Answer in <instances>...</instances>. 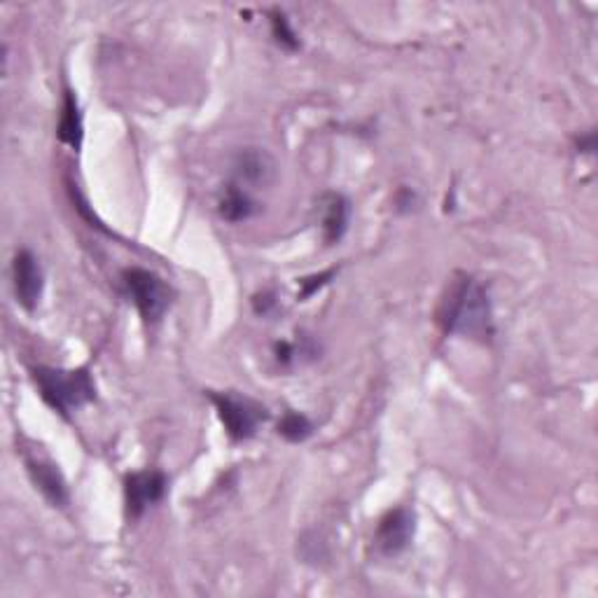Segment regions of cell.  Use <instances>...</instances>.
<instances>
[{
  "label": "cell",
  "instance_id": "6da1fadb",
  "mask_svg": "<svg viewBox=\"0 0 598 598\" xmlns=\"http://www.w3.org/2000/svg\"><path fill=\"white\" fill-rule=\"evenodd\" d=\"M437 320L447 334L491 342L494 309H491L488 290L472 276L458 273L440 302Z\"/></svg>",
  "mask_w": 598,
  "mask_h": 598
},
{
  "label": "cell",
  "instance_id": "7a4b0ae2",
  "mask_svg": "<svg viewBox=\"0 0 598 598\" xmlns=\"http://www.w3.org/2000/svg\"><path fill=\"white\" fill-rule=\"evenodd\" d=\"M34 383L59 417L71 419L73 411L97 400V386L89 370H56V367H34Z\"/></svg>",
  "mask_w": 598,
  "mask_h": 598
},
{
  "label": "cell",
  "instance_id": "3957f363",
  "mask_svg": "<svg viewBox=\"0 0 598 598\" xmlns=\"http://www.w3.org/2000/svg\"><path fill=\"white\" fill-rule=\"evenodd\" d=\"M122 283H125L129 300L145 323H160L168 306H171V288L166 285L162 276L150 269L131 267L122 273Z\"/></svg>",
  "mask_w": 598,
  "mask_h": 598
},
{
  "label": "cell",
  "instance_id": "277c9868",
  "mask_svg": "<svg viewBox=\"0 0 598 598\" xmlns=\"http://www.w3.org/2000/svg\"><path fill=\"white\" fill-rule=\"evenodd\" d=\"M211 403L216 405L218 419L222 421L227 435L234 442H245L251 440L259 423L267 421V409L263 405H257L251 397H241L234 393H211Z\"/></svg>",
  "mask_w": 598,
  "mask_h": 598
},
{
  "label": "cell",
  "instance_id": "5b68a950",
  "mask_svg": "<svg viewBox=\"0 0 598 598\" xmlns=\"http://www.w3.org/2000/svg\"><path fill=\"white\" fill-rule=\"evenodd\" d=\"M413 533H417V517L409 508L389 510L377 526L374 547L383 557H397L411 545Z\"/></svg>",
  "mask_w": 598,
  "mask_h": 598
},
{
  "label": "cell",
  "instance_id": "8992f818",
  "mask_svg": "<svg viewBox=\"0 0 598 598\" xmlns=\"http://www.w3.org/2000/svg\"><path fill=\"white\" fill-rule=\"evenodd\" d=\"M166 474L160 470L131 472L125 480V502L129 519H141L148 508L157 505L166 496Z\"/></svg>",
  "mask_w": 598,
  "mask_h": 598
},
{
  "label": "cell",
  "instance_id": "52a82bcc",
  "mask_svg": "<svg viewBox=\"0 0 598 598\" xmlns=\"http://www.w3.org/2000/svg\"><path fill=\"white\" fill-rule=\"evenodd\" d=\"M12 285L17 302L24 306L26 311H34L40 304L42 288H44V276L38 257L30 251H20L14 255L12 263Z\"/></svg>",
  "mask_w": 598,
  "mask_h": 598
},
{
  "label": "cell",
  "instance_id": "ba28073f",
  "mask_svg": "<svg viewBox=\"0 0 598 598\" xmlns=\"http://www.w3.org/2000/svg\"><path fill=\"white\" fill-rule=\"evenodd\" d=\"M24 463L28 470V478L34 480L36 488L44 496L52 508H66L71 502V494H68V484L64 480V474H61L59 466L52 463L50 458L38 456V454H26Z\"/></svg>",
  "mask_w": 598,
  "mask_h": 598
},
{
  "label": "cell",
  "instance_id": "9c48e42d",
  "mask_svg": "<svg viewBox=\"0 0 598 598\" xmlns=\"http://www.w3.org/2000/svg\"><path fill=\"white\" fill-rule=\"evenodd\" d=\"M232 174L239 188H267L276 178V162L263 148H243L232 162Z\"/></svg>",
  "mask_w": 598,
  "mask_h": 598
},
{
  "label": "cell",
  "instance_id": "30bf717a",
  "mask_svg": "<svg viewBox=\"0 0 598 598\" xmlns=\"http://www.w3.org/2000/svg\"><path fill=\"white\" fill-rule=\"evenodd\" d=\"M320 208H323V237L332 245L336 241H342L348 229L351 220V202L344 194L330 192L323 196L320 202Z\"/></svg>",
  "mask_w": 598,
  "mask_h": 598
},
{
  "label": "cell",
  "instance_id": "8fae6325",
  "mask_svg": "<svg viewBox=\"0 0 598 598\" xmlns=\"http://www.w3.org/2000/svg\"><path fill=\"white\" fill-rule=\"evenodd\" d=\"M56 136L61 143H66L73 150H80L82 138H85V127H82V113L78 99L71 89H66L64 97V105H61V117H59V127H56Z\"/></svg>",
  "mask_w": 598,
  "mask_h": 598
},
{
  "label": "cell",
  "instance_id": "7c38bea8",
  "mask_svg": "<svg viewBox=\"0 0 598 598\" xmlns=\"http://www.w3.org/2000/svg\"><path fill=\"white\" fill-rule=\"evenodd\" d=\"M218 211L227 222H243L255 216L257 204L253 202V196L249 192L234 182V186H227V190L222 192Z\"/></svg>",
  "mask_w": 598,
  "mask_h": 598
},
{
  "label": "cell",
  "instance_id": "4fadbf2b",
  "mask_svg": "<svg viewBox=\"0 0 598 598\" xmlns=\"http://www.w3.org/2000/svg\"><path fill=\"white\" fill-rule=\"evenodd\" d=\"M279 435L288 442H304L314 435V423L300 411H285L279 421Z\"/></svg>",
  "mask_w": 598,
  "mask_h": 598
},
{
  "label": "cell",
  "instance_id": "5bb4252c",
  "mask_svg": "<svg viewBox=\"0 0 598 598\" xmlns=\"http://www.w3.org/2000/svg\"><path fill=\"white\" fill-rule=\"evenodd\" d=\"M269 17H271V34H273L276 42L283 44V48H288V50H297L300 40H297L295 30H293V26H290V20L285 17V14L281 10H273Z\"/></svg>",
  "mask_w": 598,
  "mask_h": 598
},
{
  "label": "cell",
  "instance_id": "9a60e30c",
  "mask_svg": "<svg viewBox=\"0 0 598 598\" xmlns=\"http://www.w3.org/2000/svg\"><path fill=\"white\" fill-rule=\"evenodd\" d=\"M332 276H334V269L323 271V273H316V276H309V279H302L300 281V300L304 302V300H309L311 295H316V290L328 285Z\"/></svg>",
  "mask_w": 598,
  "mask_h": 598
},
{
  "label": "cell",
  "instance_id": "2e32d148",
  "mask_svg": "<svg viewBox=\"0 0 598 598\" xmlns=\"http://www.w3.org/2000/svg\"><path fill=\"white\" fill-rule=\"evenodd\" d=\"M253 306H255V314H259V316H267V314H271V309L276 306L273 293H263V295H257V297L253 300Z\"/></svg>",
  "mask_w": 598,
  "mask_h": 598
}]
</instances>
